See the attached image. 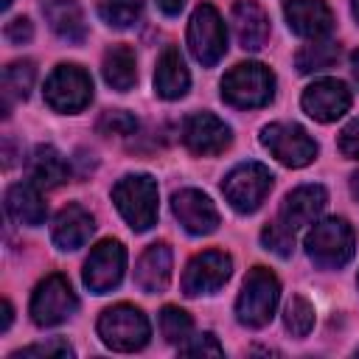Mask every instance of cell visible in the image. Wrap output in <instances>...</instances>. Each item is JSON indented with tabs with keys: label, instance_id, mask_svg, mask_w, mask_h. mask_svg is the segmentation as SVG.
Masks as SVG:
<instances>
[{
	"label": "cell",
	"instance_id": "obj_1",
	"mask_svg": "<svg viewBox=\"0 0 359 359\" xmlns=\"http://www.w3.org/2000/svg\"><path fill=\"white\" fill-rule=\"evenodd\" d=\"M275 95V76L261 62H241L222 79V98L238 109H255L269 104Z\"/></svg>",
	"mask_w": 359,
	"mask_h": 359
},
{
	"label": "cell",
	"instance_id": "obj_2",
	"mask_svg": "<svg viewBox=\"0 0 359 359\" xmlns=\"http://www.w3.org/2000/svg\"><path fill=\"white\" fill-rule=\"evenodd\" d=\"M353 250H356L353 227L345 219H339V216H331V219L317 222L309 230V236H306V252L323 269H339V266H345L353 258Z\"/></svg>",
	"mask_w": 359,
	"mask_h": 359
},
{
	"label": "cell",
	"instance_id": "obj_3",
	"mask_svg": "<svg viewBox=\"0 0 359 359\" xmlns=\"http://www.w3.org/2000/svg\"><path fill=\"white\" fill-rule=\"evenodd\" d=\"M112 202L126 224L137 233L157 222V182L149 174H126L112 188Z\"/></svg>",
	"mask_w": 359,
	"mask_h": 359
},
{
	"label": "cell",
	"instance_id": "obj_4",
	"mask_svg": "<svg viewBox=\"0 0 359 359\" xmlns=\"http://www.w3.org/2000/svg\"><path fill=\"white\" fill-rule=\"evenodd\" d=\"M280 283L266 266H252L244 278L241 294L236 300V317L247 328H264L278 306Z\"/></svg>",
	"mask_w": 359,
	"mask_h": 359
},
{
	"label": "cell",
	"instance_id": "obj_5",
	"mask_svg": "<svg viewBox=\"0 0 359 359\" xmlns=\"http://www.w3.org/2000/svg\"><path fill=\"white\" fill-rule=\"evenodd\" d=\"M149 334L146 314L129 303L109 306L98 317V337L112 351H137L149 342Z\"/></svg>",
	"mask_w": 359,
	"mask_h": 359
},
{
	"label": "cell",
	"instance_id": "obj_6",
	"mask_svg": "<svg viewBox=\"0 0 359 359\" xmlns=\"http://www.w3.org/2000/svg\"><path fill=\"white\" fill-rule=\"evenodd\" d=\"M188 48H191V56L205 67H213L224 56L227 28L210 3H199L194 8L191 22H188Z\"/></svg>",
	"mask_w": 359,
	"mask_h": 359
},
{
	"label": "cell",
	"instance_id": "obj_7",
	"mask_svg": "<svg viewBox=\"0 0 359 359\" xmlns=\"http://www.w3.org/2000/svg\"><path fill=\"white\" fill-rule=\"evenodd\" d=\"M272 171L261 163H241L236 165L224 182H222V194L227 196V202L238 210V213H252L261 208V202L266 199V194L272 191Z\"/></svg>",
	"mask_w": 359,
	"mask_h": 359
},
{
	"label": "cell",
	"instance_id": "obj_8",
	"mask_svg": "<svg viewBox=\"0 0 359 359\" xmlns=\"http://www.w3.org/2000/svg\"><path fill=\"white\" fill-rule=\"evenodd\" d=\"M93 98V79L79 65H59L45 81V101L56 112H79Z\"/></svg>",
	"mask_w": 359,
	"mask_h": 359
},
{
	"label": "cell",
	"instance_id": "obj_9",
	"mask_svg": "<svg viewBox=\"0 0 359 359\" xmlns=\"http://www.w3.org/2000/svg\"><path fill=\"white\" fill-rule=\"evenodd\" d=\"M261 143L289 168H303L317 157V143L297 123H269L261 129Z\"/></svg>",
	"mask_w": 359,
	"mask_h": 359
},
{
	"label": "cell",
	"instance_id": "obj_10",
	"mask_svg": "<svg viewBox=\"0 0 359 359\" xmlns=\"http://www.w3.org/2000/svg\"><path fill=\"white\" fill-rule=\"evenodd\" d=\"M79 300L65 275H48L31 294V320L42 328L65 323L76 311Z\"/></svg>",
	"mask_w": 359,
	"mask_h": 359
},
{
	"label": "cell",
	"instance_id": "obj_11",
	"mask_svg": "<svg viewBox=\"0 0 359 359\" xmlns=\"http://www.w3.org/2000/svg\"><path fill=\"white\" fill-rule=\"evenodd\" d=\"M123 269H126V250L121 241L115 238H107L101 244H95L90 250V258L84 261V286L93 292V294H107L109 289H115L123 278Z\"/></svg>",
	"mask_w": 359,
	"mask_h": 359
},
{
	"label": "cell",
	"instance_id": "obj_12",
	"mask_svg": "<svg viewBox=\"0 0 359 359\" xmlns=\"http://www.w3.org/2000/svg\"><path fill=\"white\" fill-rule=\"evenodd\" d=\"M233 272V261L227 252L222 250H205L199 255H194L182 272V292L188 297H196V294H210V292H219L227 278Z\"/></svg>",
	"mask_w": 359,
	"mask_h": 359
},
{
	"label": "cell",
	"instance_id": "obj_13",
	"mask_svg": "<svg viewBox=\"0 0 359 359\" xmlns=\"http://www.w3.org/2000/svg\"><path fill=\"white\" fill-rule=\"evenodd\" d=\"M230 140H233L230 126L213 112H194L182 126V143L188 146V151L199 157L222 154L230 146Z\"/></svg>",
	"mask_w": 359,
	"mask_h": 359
},
{
	"label": "cell",
	"instance_id": "obj_14",
	"mask_svg": "<svg viewBox=\"0 0 359 359\" xmlns=\"http://www.w3.org/2000/svg\"><path fill=\"white\" fill-rule=\"evenodd\" d=\"M300 104L309 118L320 123H331L351 109V93L339 79H320L303 90Z\"/></svg>",
	"mask_w": 359,
	"mask_h": 359
},
{
	"label": "cell",
	"instance_id": "obj_15",
	"mask_svg": "<svg viewBox=\"0 0 359 359\" xmlns=\"http://www.w3.org/2000/svg\"><path fill=\"white\" fill-rule=\"evenodd\" d=\"M171 210L177 222L191 233V236H208L219 227V210L210 202L208 194L196 188H182L171 196Z\"/></svg>",
	"mask_w": 359,
	"mask_h": 359
},
{
	"label": "cell",
	"instance_id": "obj_16",
	"mask_svg": "<svg viewBox=\"0 0 359 359\" xmlns=\"http://www.w3.org/2000/svg\"><path fill=\"white\" fill-rule=\"evenodd\" d=\"M283 14H286L289 28L309 39H323L334 28L331 8L323 0H286Z\"/></svg>",
	"mask_w": 359,
	"mask_h": 359
},
{
	"label": "cell",
	"instance_id": "obj_17",
	"mask_svg": "<svg viewBox=\"0 0 359 359\" xmlns=\"http://www.w3.org/2000/svg\"><path fill=\"white\" fill-rule=\"evenodd\" d=\"M230 22L236 31V39L244 50H261L269 39V17L264 8L252 0H236L230 8Z\"/></svg>",
	"mask_w": 359,
	"mask_h": 359
},
{
	"label": "cell",
	"instance_id": "obj_18",
	"mask_svg": "<svg viewBox=\"0 0 359 359\" xmlns=\"http://www.w3.org/2000/svg\"><path fill=\"white\" fill-rule=\"evenodd\" d=\"M325 202H328V194L323 185H300L292 194H286L280 205V222L292 230L306 227L325 210Z\"/></svg>",
	"mask_w": 359,
	"mask_h": 359
},
{
	"label": "cell",
	"instance_id": "obj_19",
	"mask_svg": "<svg viewBox=\"0 0 359 359\" xmlns=\"http://www.w3.org/2000/svg\"><path fill=\"white\" fill-rule=\"evenodd\" d=\"M168 280H171V250L168 244L157 241L146 247V252L137 258L135 283L149 294H160L168 286Z\"/></svg>",
	"mask_w": 359,
	"mask_h": 359
},
{
	"label": "cell",
	"instance_id": "obj_20",
	"mask_svg": "<svg viewBox=\"0 0 359 359\" xmlns=\"http://www.w3.org/2000/svg\"><path fill=\"white\" fill-rule=\"evenodd\" d=\"M93 230H95L93 216L81 205H67L53 219V233L50 236H53V244L59 250H79V247L87 244Z\"/></svg>",
	"mask_w": 359,
	"mask_h": 359
},
{
	"label": "cell",
	"instance_id": "obj_21",
	"mask_svg": "<svg viewBox=\"0 0 359 359\" xmlns=\"http://www.w3.org/2000/svg\"><path fill=\"white\" fill-rule=\"evenodd\" d=\"M188 84H191V76H188V67H185V59L182 53L171 45L163 50V56L157 59V70H154V93L165 101H174V98H182L188 93Z\"/></svg>",
	"mask_w": 359,
	"mask_h": 359
},
{
	"label": "cell",
	"instance_id": "obj_22",
	"mask_svg": "<svg viewBox=\"0 0 359 359\" xmlns=\"http://www.w3.org/2000/svg\"><path fill=\"white\" fill-rule=\"evenodd\" d=\"M42 188L34 185L31 180L28 182H17L6 191V213L17 222V224H28V227H36L45 222L48 216V208L42 202Z\"/></svg>",
	"mask_w": 359,
	"mask_h": 359
},
{
	"label": "cell",
	"instance_id": "obj_23",
	"mask_svg": "<svg viewBox=\"0 0 359 359\" xmlns=\"http://www.w3.org/2000/svg\"><path fill=\"white\" fill-rule=\"evenodd\" d=\"M42 14L56 36L67 42H81L87 36V22L76 0H42Z\"/></svg>",
	"mask_w": 359,
	"mask_h": 359
},
{
	"label": "cell",
	"instance_id": "obj_24",
	"mask_svg": "<svg viewBox=\"0 0 359 359\" xmlns=\"http://www.w3.org/2000/svg\"><path fill=\"white\" fill-rule=\"evenodd\" d=\"M67 174H70V168H67L65 157L53 146L42 143V146L34 149L31 163H28V177H31L34 185H39V188H59L67 180Z\"/></svg>",
	"mask_w": 359,
	"mask_h": 359
},
{
	"label": "cell",
	"instance_id": "obj_25",
	"mask_svg": "<svg viewBox=\"0 0 359 359\" xmlns=\"http://www.w3.org/2000/svg\"><path fill=\"white\" fill-rule=\"evenodd\" d=\"M101 73H104V81H107L112 90H118V93L132 90L135 81H137L135 50H132L129 45H112V48L104 53Z\"/></svg>",
	"mask_w": 359,
	"mask_h": 359
},
{
	"label": "cell",
	"instance_id": "obj_26",
	"mask_svg": "<svg viewBox=\"0 0 359 359\" xmlns=\"http://www.w3.org/2000/svg\"><path fill=\"white\" fill-rule=\"evenodd\" d=\"M339 59V45L331 39H311L309 45H303L294 56V65L300 73H320L328 70L334 62Z\"/></svg>",
	"mask_w": 359,
	"mask_h": 359
},
{
	"label": "cell",
	"instance_id": "obj_27",
	"mask_svg": "<svg viewBox=\"0 0 359 359\" xmlns=\"http://www.w3.org/2000/svg\"><path fill=\"white\" fill-rule=\"evenodd\" d=\"M34 79H36V67L34 62L22 59V62H11L3 67V98L6 104L8 101H22L28 98L31 87H34Z\"/></svg>",
	"mask_w": 359,
	"mask_h": 359
},
{
	"label": "cell",
	"instance_id": "obj_28",
	"mask_svg": "<svg viewBox=\"0 0 359 359\" xmlns=\"http://www.w3.org/2000/svg\"><path fill=\"white\" fill-rule=\"evenodd\" d=\"M143 0H98V17L109 28H129L140 17Z\"/></svg>",
	"mask_w": 359,
	"mask_h": 359
},
{
	"label": "cell",
	"instance_id": "obj_29",
	"mask_svg": "<svg viewBox=\"0 0 359 359\" xmlns=\"http://www.w3.org/2000/svg\"><path fill=\"white\" fill-rule=\"evenodd\" d=\"M283 325L292 337H306L311 328H314V306L294 294L289 303H286V314H283Z\"/></svg>",
	"mask_w": 359,
	"mask_h": 359
},
{
	"label": "cell",
	"instance_id": "obj_30",
	"mask_svg": "<svg viewBox=\"0 0 359 359\" xmlns=\"http://www.w3.org/2000/svg\"><path fill=\"white\" fill-rule=\"evenodd\" d=\"M191 328H194V320H191L188 311H182L177 306H165L160 311V331H163V337L168 342H174V345L185 342L191 337Z\"/></svg>",
	"mask_w": 359,
	"mask_h": 359
},
{
	"label": "cell",
	"instance_id": "obj_31",
	"mask_svg": "<svg viewBox=\"0 0 359 359\" xmlns=\"http://www.w3.org/2000/svg\"><path fill=\"white\" fill-rule=\"evenodd\" d=\"M261 241L269 252H275L278 258H289L294 252V230L286 227L283 222H269L261 230Z\"/></svg>",
	"mask_w": 359,
	"mask_h": 359
},
{
	"label": "cell",
	"instance_id": "obj_32",
	"mask_svg": "<svg viewBox=\"0 0 359 359\" xmlns=\"http://www.w3.org/2000/svg\"><path fill=\"white\" fill-rule=\"evenodd\" d=\"M137 129V121L135 115H129L126 109H107L101 118H98V132L101 135H135Z\"/></svg>",
	"mask_w": 359,
	"mask_h": 359
},
{
	"label": "cell",
	"instance_id": "obj_33",
	"mask_svg": "<svg viewBox=\"0 0 359 359\" xmlns=\"http://www.w3.org/2000/svg\"><path fill=\"white\" fill-rule=\"evenodd\" d=\"M22 356H73V348L65 339H50V342H39V345H28L17 353H11V359H22Z\"/></svg>",
	"mask_w": 359,
	"mask_h": 359
},
{
	"label": "cell",
	"instance_id": "obj_34",
	"mask_svg": "<svg viewBox=\"0 0 359 359\" xmlns=\"http://www.w3.org/2000/svg\"><path fill=\"white\" fill-rule=\"evenodd\" d=\"M182 353H185V356H222L224 348L219 345V339H216L210 331H205V334L194 337V339L182 348Z\"/></svg>",
	"mask_w": 359,
	"mask_h": 359
},
{
	"label": "cell",
	"instance_id": "obj_35",
	"mask_svg": "<svg viewBox=\"0 0 359 359\" xmlns=\"http://www.w3.org/2000/svg\"><path fill=\"white\" fill-rule=\"evenodd\" d=\"M3 34H6L8 42H14V45H25V42H31V36H34V25H31L28 17H14V20L6 22Z\"/></svg>",
	"mask_w": 359,
	"mask_h": 359
},
{
	"label": "cell",
	"instance_id": "obj_36",
	"mask_svg": "<svg viewBox=\"0 0 359 359\" xmlns=\"http://www.w3.org/2000/svg\"><path fill=\"white\" fill-rule=\"evenodd\" d=\"M339 151L351 160H359V118L339 132Z\"/></svg>",
	"mask_w": 359,
	"mask_h": 359
},
{
	"label": "cell",
	"instance_id": "obj_37",
	"mask_svg": "<svg viewBox=\"0 0 359 359\" xmlns=\"http://www.w3.org/2000/svg\"><path fill=\"white\" fill-rule=\"evenodd\" d=\"M182 6H185V0H157V8H160L163 14H168V17L180 14V11H182Z\"/></svg>",
	"mask_w": 359,
	"mask_h": 359
},
{
	"label": "cell",
	"instance_id": "obj_38",
	"mask_svg": "<svg viewBox=\"0 0 359 359\" xmlns=\"http://www.w3.org/2000/svg\"><path fill=\"white\" fill-rule=\"evenodd\" d=\"M8 325H11V303L3 300V323H0V331H8Z\"/></svg>",
	"mask_w": 359,
	"mask_h": 359
},
{
	"label": "cell",
	"instance_id": "obj_39",
	"mask_svg": "<svg viewBox=\"0 0 359 359\" xmlns=\"http://www.w3.org/2000/svg\"><path fill=\"white\" fill-rule=\"evenodd\" d=\"M351 70H353V79H356V84H359V48L351 53Z\"/></svg>",
	"mask_w": 359,
	"mask_h": 359
},
{
	"label": "cell",
	"instance_id": "obj_40",
	"mask_svg": "<svg viewBox=\"0 0 359 359\" xmlns=\"http://www.w3.org/2000/svg\"><path fill=\"white\" fill-rule=\"evenodd\" d=\"M351 194H353V196L359 199V171H356V174L351 177Z\"/></svg>",
	"mask_w": 359,
	"mask_h": 359
},
{
	"label": "cell",
	"instance_id": "obj_41",
	"mask_svg": "<svg viewBox=\"0 0 359 359\" xmlns=\"http://www.w3.org/2000/svg\"><path fill=\"white\" fill-rule=\"evenodd\" d=\"M353 17L359 20V0H353Z\"/></svg>",
	"mask_w": 359,
	"mask_h": 359
},
{
	"label": "cell",
	"instance_id": "obj_42",
	"mask_svg": "<svg viewBox=\"0 0 359 359\" xmlns=\"http://www.w3.org/2000/svg\"><path fill=\"white\" fill-rule=\"evenodd\" d=\"M0 6H3V8H8V6H11V0H3V3H0Z\"/></svg>",
	"mask_w": 359,
	"mask_h": 359
}]
</instances>
